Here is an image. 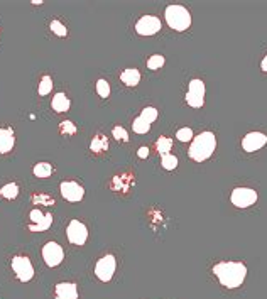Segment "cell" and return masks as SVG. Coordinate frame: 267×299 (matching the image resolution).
<instances>
[{
	"mask_svg": "<svg viewBox=\"0 0 267 299\" xmlns=\"http://www.w3.org/2000/svg\"><path fill=\"white\" fill-rule=\"evenodd\" d=\"M53 78L49 75H44L43 78L39 80V85H37V93H39V97H46V95H49L53 91Z\"/></svg>",
	"mask_w": 267,
	"mask_h": 299,
	"instance_id": "21",
	"label": "cell"
},
{
	"mask_svg": "<svg viewBox=\"0 0 267 299\" xmlns=\"http://www.w3.org/2000/svg\"><path fill=\"white\" fill-rule=\"evenodd\" d=\"M53 225V215L51 213H46L43 210L39 208H32L29 212V232H46V230H49Z\"/></svg>",
	"mask_w": 267,
	"mask_h": 299,
	"instance_id": "6",
	"label": "cell"
},
{
	"mask_svg": "<svg viewBox=\"0 0 267 299\" xmlns=\"http://www.w3.org/2000/svg\"><path fill=\"white\" fill-rule=\"evenodd\" d=\"M176 139L179 140V142H189V140H193V139H194L193 130L189 129V127H183V129H179L178 132H176Z\"/></svg>",
	"mask_w": 267,
	"mask_h": 299,
	"instance_id": "29",
	"label": "cell"
},
{
	"mask_svg": "<svg viewBox=\"0 0 267 299\" xmlns=\"http://www.w3.org/2000/svg\"><path fill=\"white\" fill-rule=\"evenodd\" d=\"M19 193H21V188H19L17 183H7V185L0 188V198L7 199V201L15 199L19 196Z\"/></svg>",
	"mask_w": 267,
	"mask_h": 299,
	"instance_id": "19",
	"label": "cell"
},
{
	"mask_svg": "<svg viewBox=\"0 0 267 299\" xmlns=\"http://www.w3.org/2000/svg\"><path fill=\"white\" fill-rule=\"evenodd\" d=\"M267 144V136L262 132H249L242 139V149L245 152H255Z\"/></svg>",
	"mask_w": 267,
	"mask_h": 299,
	"instance_id": "13",
	"label": "cell"
},
{
	"mask_svg": "<svg viewBox=\"0 0 267 299\" xmlns=\"http://www.w3.org/2000/svg\"><path fill=\"white\" fill-rule=\"evenodd\" d=\"M112 136L115 137L117 140H122V142H129V132L124 127H122V125H117V127L112 129Z\"/></svg>",
	"mask_w": 267,
	"mask_h": 299,
	"instance_id": "31",
	"label": "cell"
},
{
	"mask_svg": "<svg viewBox=\"0 0 267 299\" xmlns=\"http://www.w3.org/2000/svg\"><path fill=\"white\" fill-rule=\"evenodd\" d=\"M12 272L19 282H29L34 277V266L30 262L29 257L26 255H15L12 257V262H10Z\"/></svg>",
	"mask_w": 267,
	"mask_h": 299,
	"instance_id": "4",
	"label": "cell"
},
{
	"mask_svg": "<svg viewBox=\"0 0 267 299\" xmlns=\"http://www.w3.org/2000/svg\"><path fill=\"white\" fill-rule=\"evenodd\" d=\"M117 269V260L112 254H107L102 259H98V262L95 264V275L98 281L102 282H110L115 274Z\"/></svg>",
	"mask_w": 267,
	"mask_h": 299,
	"instance_id": "5",
	"label": "cell"
},
{
	"mask_svg": "<svg viewBox=\"0 0 267 299\" xmlns=\"http://www.w3.org/2000/svg\"><path fill=\"white\" fill-rule=\"evenodd\" d=\"M171 147H173V140H171L169 137H159L158 142H156V149H158L159 156L169 154Z\"/></svg>",
	"mask_w": 267,
	"mask_h": 299,
	"instance_id": "22",
	"label": "cell"
},
{
	"mask_svg": "<svg viewBox=\"0 0 267 299\" xmlns=\"http://www.w3.org/2000/svg\"><path fill=\"white\" fill-rule=\"evenodd\" d=\"M161 166L166 171H173L178 167V157L173 154H164L161 156Z\"/></svg>",
	"mask_w": 267,
	"mask_h": 299,
	"instance_id": "27",
	"label": "cell"
},
{
	"mask_svg": "<svg viewBox=\"0 0 267 299\" xmlns=\"http://www.w3.org/2000/svg\"><path fill=\"white\" fill-rule=\"evenodd\" d=\"M43 259L48 267H58L64 259L63 247L56 242H48L43 247Z\"/></svg>",
	"mask_w": 267,
	"mask_h": 299,
	"instance_id": "10",
	"label": "cell"
},
{
	"mask_svg": "<svg viewBox=\"0 0 267 299\" xmlns=\"http://www.w3.org/2000/svg\"><path fill=\"white\" fill-rule=\"evenodd\" d=\"M66 237L71 245L81 247V245H85L86 240H88V228H86V225L83 223V221L71 220L66 227Z\"/></svg>",
	"mask_w": 267,
	"mask_h": 299,
	"instance_id": "7",
	"label": "cell"
},
{
	"mask_svg": "<svg viewBox=\"0 0 267 299\" xmlns=\"http://www.w3.org/2000/svg\"><path fill=\"white\" fill-rule=\"evenodd\" d=\"M107 149H108V139L105 136H102V134H97L90 142V151L93 154H102Z\"/></svg>",
	"mask_w": 267,
	"mask_h": 299,
	"instance_id": "18",
	"label": "cell"
},
{
	"mask_svg": "<svg viewBox=\"0 0 267 299\" xmlns=\"http://www.w3.org/2000/svg\"><path fill=\"white\" fill-rule=\"evenodd\" d=\"M49 29H51V32L54 34V36H58V37H66L68 36V27L61 21H58V19L51 21V24H49Z\"/></svg>",
	"mask_w": 267,
	"mask_h": 299,
	"instance_id": "25",
	"label": "cell"
},
{
	"mask_svg": "<svg viewBox=\"0 0 267 299\" xmlns=\"http://www.w3.org/2000/svg\"><path fill=\"white\" fill-rule=\"evenodd\" d=\"M230 199L237 208H249L257 201V191L252 188H235Z\"/></svg>",
	"mask_w": 267,
	"mask_h": 299,
	"instance_id": "9",
	"label": "cell"
},
{
	"mask_svg": "<svg viewBox=\"0 0 267 299\" xmlns=\"http://www.w3.org/2000/svg\"><path fill=\"white\" fill-rule=\"evenodd\" d=\"M261 68H262V71H266V73H267V54L264 56V59H262Z\"/></svg>",
	"mask_w": 267,
	"mask_h": 299,
	"instance_id": "34",
	"label": "cell"
},
{
	"mask_svg": "<svg viewBox=\"0 0 267 299\" xmlns=\"http://www.w3.org/2000/svg\"><path fill=\"white\" fill-rule=\"evenodd\" d=\"M137 156H139L140 159H147V157H149V147H146V145L139 147V151H137Z\"/></svg>",
	"mask_w": 267,
	"mask_h": 299,
	"instance_id": "33",
	"label": "cell"
},
{
	"mask_svg": "<svg viewBox=\"0 0 267 299\" xmlns=\"http://www.w3.org/2000/svg\"><path fill=\"white\" fill-rule=\"evenodd\" d=\"M61 196L70 203H78L85 198V188L75 181H63L59 185Z\"/></svg>",
	"mask_w": 267,
	"mask_h": 299,
	"instance_id": "12",
	"label": "cell"
},
{
	"mask_svg": "<svg viewBox=\"0 0 267 299\" xmlns=\"http://www.w3.org/2000/svg\"><path fill=\"white\" fill-rule=\"evenodd\" d=\"M213 274L220 281V284L227 289H235L242 286L247 277V267L242 262H232V260H223L213 266Z\"/></svg>",
	"mask_w": 267,
	"mask_h": 299,
	"instance_id": "1",
	"label": "cell"
},
{
	"mask_svg": "<svg viewBox=\"0 0 267 299\" xmlns=\"http://www.w3.org/2000/svg\"><path fill=\"white\" fill-rule=\"evenodd\" d=\"M59 130H61V134L63 136H73V134H76V127H75V124L73 122H70V120H63L59 124Z\"/></svg>",
	"mask_w": 267,
	"mask_h": 299,
	"instance_id": "32",
	"label": "cell"
},
{
	"mask_svg": "<svg viewBox=\"0 0 267 299\" xmlns=\"http://www.w3.org/2000/svg\"><path fill=\"white\" fill-rule=\"evenodd\" d=\"M53 164L51 163H37V164H34V167H32V172H34V176L36 178H39V179H46V178H49V176L53 174Z\"/></svg>",
	"mask_w": 267,
	"mask_h": 299,
	"instance_id": "20",
	"label": "cell"
},
{
	"mask_svg": "<svg viewBox=\"0 0 267 299\" xmlns=\"http://www.w3.org/2000/svg\"><path fill=\"white\" fill-rule=\"evenodd\" d=\"M161 30V21L154 15H142L135 22V32L139 36H154Z\"/></svg>",
	"mask_w": 267,
	"mask_h": 299,
	"instance_id": "11",
	"label": "cell"
},
{
	"mask_svg": "<svg viewBox=\"0 0 267 299\" xmlns=\"http://www.w3.org/2000/svg\"><path fill=\"white\" fill-rule=\"evenodd\" d=\"M95 90H97L98 97H102V98H108L110 97V83L104 78L98 80L97 85H95Z\"/></svg>",
	"mask_w": 267,
	"mask_h": 299,
	"instance_id": "28",
	"label": "cell"
},
{
	"mask_svg": "<svg viewBox=\"0 0 267 299\" xmlns=\"http://www.w3.org/2000/svg\"><path fill=\"white\" fill-rule=\"evenodd\" d=\"M140 117H142L146 122H149V124H152V122L158 118V109H154V107H146V109H142V112H140Z\"/></svg>",
	"mask_w": 267,
	"mask_h": 299,
	"instance_id": "30",
	"label": "cell"
},
{
	"mask_svg": "<svg viewBox=\"0 0 267 299\" xmlns=\"http://www.w3.org/2000/svg\"><path fill=\"white\" fill-rule=\"evenodd\" d=\"M166 22L171 29L183 32L191 26V14L188 12V9L183 5H169L166 7V12H164Z\"/></svg>",
	"mask_w": 267,
	"mask_h": 299,
	"instance_id": "3",
	"label": "cell"
},
{
	"mask_svg": "<svg viewBox=\"0 0 267 299\" xmlns=\"http://www.w3.org/2000/svg\"><path fill=\"white\" fill-rule=\"evenodd\" d=\"M15 145V132L12 127H0V154H9Z\"/></svg>",
	"mask_w": 267,
	"mask_h": 299,
	"instance_id": "14",
	"label": "cell"
},
{
	"mask_svg": "<svg viewBox=\"0 0 267 299\" xmlns=\"http://www.w3.org/2000/svg\"><path fill=\"white\" fill-rule=\"evenodd\" d=\"M120 82L125 86H137L140 82V71L135 70V68H127L120 73Z\"/></svg>",
	"mask_w": 267,
	"mask_h": 299,
	"instance_id": "17",
	"label": "cell"
},
{
	"mask_svg": "<svg viewBox=\"0 0 267 299\" xmlns=\"http://www.w3.org/2000/svg\"><path fill=\"white\" fill-rule=\"evenodd\" d=\"M216 149V137L212 132H201L189 145V157L196 163H203L212 157Z\"/></svg>",
	"mask_w": 267,
	"mask_h": 299,
	"instance_id": "2",
	"label": "cell"
},
{
	"mask_svg": "<svg viewBox=\"0 0 267 299\" xmlns=\"http://www.w3.org/2000/svg\"><path fill=\"white\" fill-rule=\"evenodd\" d=\"M70 107H71V100L68 98L64 93H61V91H59V93H56L51 100V109L54 110L56 113L68 112V110H70Z\"/></svg>",
	"mask_w": 267,
	"mask_h": 299,
	"instance_id": "16",
	"label": "cell"
},
{
	"mask_svg": "<svg viewBox=\"0 0 267 299\" xmlns=\"http://www.w3.org/2000/svg\"><path fill=\"white\" fill-rule=\"evenodd\" d=\"M54 299H78V286L75 282H59L54 287Z\"/></svg>",
	"mask_w": 267,
	"mask_h": 299,
	"instance_id": "15",
	"label": "cell"
},
{
	"mask_svg": "<svg viewBox=\"0 0 267 299\" xmlns=\"http://www.w3.org/2000/svg\"><path fill=\"white\" fill-rule=\"evenodd\" d=\"M32 3H34V5H41L43 2H41V0H32Z\"/></svg>",
	"mask_w": 267,
	"mask_h": 299,
	"instance_id": "35",
	"label": "cell"
},
{
	"mask_svg": "<svg viewBox=\"0 0 267 299\" xmlns=\"http://www.w3.org/2000/svg\"><path fill=\"white\" fill-rule=\"evenodd\" d=\"M205 83L201 80H191L186 91V103L193 109H201L205 103Z\"/></svg>",
	"mask_w": 267,
	"mask_h": 299,
	"instance_id": "8",
	"label": "cell"
},
{
	"mask_svg": "<svg viewBox=\"0 0 267 299\" xmlns=\"http://www.w3.org/2000/svg\"><path fill=\"white\" fill-rule=\"evenodd\" d=\"M166 63V57L162 54H152L151 57L147 59V70L151 71H156V70H161Z\"/></svg>",
	"mask_w": 267,
	"mask_h": 299,
	"instance_id": "23",
	"label": "cell"
},
{
	"mask_svg": "<svg viewBox=\"0 0 267 299\" xmlns=\"http://www.w3.org/2000/svg\"><path fill=\"white\" fill-rule=\"evenodd\" d=\"M132 129H134V132H135V134H147L149 130H151V124H149V122H146V120H144V118L139 115L137 118H134Z\"/></svg>",
	"mask_w": 267,
	"mask_h": 299,
	"instance_id": "24",
	"label": "cell"
},
{
	"mask_svg": "<svg viewBox=\"0 0 267 299\" xmlns=\"http://www.w3.org/2000/svg\"><path fill=\"white\" fill-rule=\"evenodd\" d=\"M32 203H34V205L53 206V205H54V198L49 196V194H46V193H34L32 194Z\"/></svg>",
	"mask_w": 267,
	"mask_h": 299,
	"instance_id": "26",
	"label": "cell"
}]
</instances>
